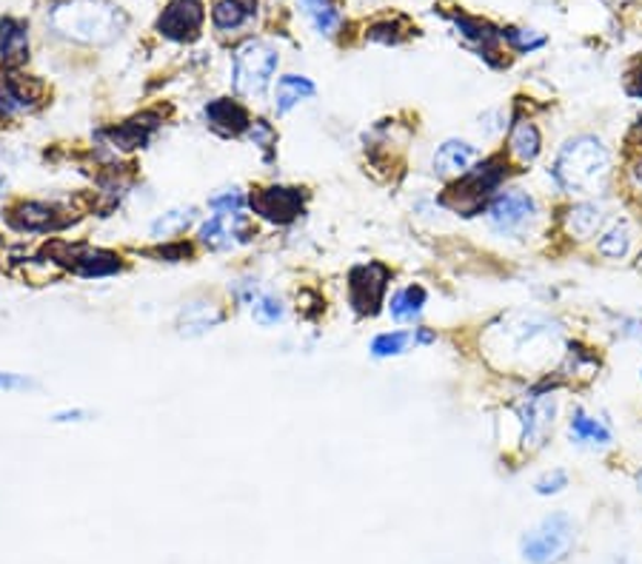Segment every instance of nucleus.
Returning a JSON list of instances; mask_svg holds the SVG:
<instances>
[{"instance_id":"f257e3e1","label":"nucleus","mask_w":642,"mask_h":564,"mask_svg":"<svg viewBox=\"0 0 642 564\" xmlns=\"http://www.w3.org/2000/svg\"><path fill=\"white\" fill-rule=\"evenodd\" d=\"M126 15L112 0H64L49 12V26L83 46L115 44L126 32Z\"/></svg>"},{"instance_id":"f03ea898","label":"nucleus","mask_w":642,"mask_h":564,"mask_svg":"<svg viewBox=\"0 0 642 564\" xmlns=\"http://www.w3.org/2000/svg\"><path fill=\"white\" fill-rule=\"evenodd\" d=\"M557 188L565 194H597L611 177V151L594 135L565 140L551 165Z\"/></svg>"},{"instance_id":"7ed1b4c3","label":"nucleus","mask_w":642,"mask_h":564,"mask_svg":"<svg viewBox=\"0 0 642 564\" xmlns=\"http://www.w3.org/2000/svg\"><path fill=\"white\" fill-rule=\"evenodd\" d=\"M489 339H497L491 350H500L505 365L540 368L560 345V329L537 314H512L503 320V329H491Z\"/></svg>"},{"instance_id":"20e7f679","label":"nucleus","mask_w":642,"mask_h":564,"mask_svg":"<svg viewBox=\"0 0 642 564\" xmlns=\"http://www.w3.org/2000/svg\"><path fill=\"white\" fill-rule=\"evenodd\" d=\"M508 177V165L503 158H485L474 163L462 177L451 180L443 192L440 206L462 217L483 215L494 194L500 192L503 180Z\"/></svg>"},{"instance_id":"39448f33","label":"nucleus","mask_w":642,"mask_h":564,"mask_svg":"<svg viewBox=\"0 0 642 564\" xmlns=\"http://www.w3.org/2000/svg\"><path fill=\"white\" fill-rule=\"evenodd\" d=\"M577 542V528L569 514H551L520 539V556L528 564H563Z\"/></svg>"},{"instance_id":"423d86ee","label":"nucleus","mask_w":642,"mask_h":564,"mask_svg":"<svg viewBox=\"0 0 642 564\" xmlns=\"http://www.w3.org/2000/svg\"><path fill=\"white\" fill-rule=\"evenodd\" d=\"M280 55L275 46L266 41H249L234 51V66H231V87L240 97H261L275 78Z\"/></svg>"},{"instance_id":"0eeeda50","label":"nucleus","mask_w":642,"mask_h":564,"mask_svg":"<svg viewBox=\"0 0 642 564\" xmlns=\"http://www.w3.org/2000/svg\"><path fill=\"white\" fill-rule=\"evenodd\" d=\"M391 272L382 263L354 265L348 272V306L357 316H377L386 302Z\"/></svg>"},{"instance_id":"6e6552de","label":"nucleus","mask_w":642,"mask_h":564,"mask_svg":"<svg viewBox=\"0 0 642 564\" xmlns=\"http://www.w3.org/2000/svg\"><path fill=\"white\" fill-rule=\"evenodd\" d=\"M491 231H497L503 237H517L535 222L537 203L531 194L520 192V188H505V192L494 194V200L485 208Z\"/></svg>"},{"instance_id":"1a4fd4ad","label":"nucleus","mask_w":642,"mask_h":564,"mask_svg":"<svg viewBox=\"0 0 642 564\" xmlns=\"http://www.w3.org/2000/svg\"><path fill=\"white\" fill-rule=\"evenodd\" d=\"M249 206L272 226H291L306 211V194L295 186H266L249 194Z\"/></svg>"},{"instance_id":"9d476101","label":"nucleus","mask_w":642,"mask_h":564,"mask_svg":"<svg viewBox=\"0 0 642 564\" xmlns=\"http://www.w3.org/2000/svg\"><path fill=\"white\" fill-rule=\"evenodd\" d=\"M206 23V3L203 0H169L158 18V32L174 44L197 41Z\"/></svg>"},{"instance_id":"9b49d317","label":"nucleus","mask_w":642,"mask_h":564,"mask_svg":"<svg viewBox=\"0 0 642 564\" xmlns=\"http://www.w3.org/2000/svg\"><path fill=\"white\" fill-rule=\"evenodd\" d=\"M7 220L12 229L26 231V234H55L72 226V217H66L64 208L44 200H18L9 208Z\"/></svg>"},{"instance_id":"f8f14e48","label":"nucleus","mask_w":642,"mask_h":564,"mask_svg":"<svg viewBox=\"0 0 642 564\" xmlns=\"http://www.w3.org/2000/svg\"><path fill=\"white\" fill-rule=\"evenodd\" d=\"M252 240V229L243 211H215L197 231V243L211 251H229Z\"/></svg>"},{"instance_id":"ddd939ff","label":"nucleus","mask_w":642,"mask_h":564,"mask_svg":"<svg viewBox=\"0 0 642 564\" xmlns=\"http://www.w3.org/2000/svg\"><path fill=\"white\" fill-rule=\"evenodd\" d=\"M554 416L557 400L551 393H535V396H528L526 405L520 407L523 445L531 450L542 448L551 430H554Z\"/></svg>"},{"instance_id":"4468645a","label":"nucleus","mask_w":642,"mask_h":564,"mask_svg":"<svg viewBox=\"0 0 642 564\" xmlns=\"http://www.w3.org/2000/svg\"><path fill=\"white\" fill-rule=\"evenodd\" d=\"M66 257H60L58 263H64L72 274L83 279H103L115 277L123 272V257L115 251L106 249H83V245H66Z\"/></svg>"},{"instance_id":"2eb2a0df","label":"nucleus","mask_w":642,"mask_h":564,"mask_svg":"<svg viewBox=\"0 0 642 564\" xmlns=\"http://www.w3.org/2000/svg\"><path fill=\"white\" fill-rule=\"evenodd\" d=\"M203 115H206V126L220 137H243L252 129L249 108L231 97H215L211 103H206Z\"/></svg>"},{"instance_id":"dca6fc26","label":"nucleus","mask_w":642,"mask_h":564,"mask_svg":"<svg viewBox=\"0 0 642 564\" xmlns=\"http://www.w3.org/2000/svg\"><path fill=\"white\" fill-rule=\"evenodd\" d=\"M477 160V149L469 140H446L440 149L434 151V174H440L446 180H457L469 172Z\"/></svg>"},{"instance_id":"f3484780","label":"nucleus","mask_w":642,"mask_h":564,"mask_svg":"<svg viewBox=\"0 0 642 564\" xmlns=\"http://www.w3.org/2000/svg\"><path fill=\"white\" fill-rule=\"evenodd\" d=\"M30 58V26L18 18L0 21V69H12Z\"/></svg>"},{"instance_id":"a211bd4d","label":"nucleus","mask_w":642,"mask_h":564,"mask_svg":"<svg viewBox=\"0 0 642 564\" xmlns=\"http://www.w3.org/2000/svg\"><path fill=\"white\" fill-rule=\"evenodd\" d=\"M455 30L462 41H469L477 51H483V58H491V55H500L497 44L503 41V30H494L491 23L480 21V18H455Z\"/></svg>"},{"instance_id":"6ab92c4d","label":"nucleus","mask_w":642,"mask_h":564,"mask_svg":"<svg viewBox=\"0 0 642 564\" xmlns=\"http://www.w3.org/2000/svg\"><path fill=\"white\" fill-rule=\"evenodd\" d=\"M542 151V135L531 120H517L508 131V158L531 165Z\"/></svg>"},{"instance_id":"aec40b11","label":"nucleus","mask_w":642,"mask_h":564,"mask_svg":"<svg viewBox=\"0 0 642 564\" xmlns=\"http://www.w3.org/2000/svg\"><path fill=\"white\" fill-rule=\"evenodd\" d=\"M318 94V87L303 74H283L275 87V108L277 115H289L291 108L300 106L303 101H311Z\"/></svg>"},{"instance_id":"412c9836","label":"nucleus","mask_w":642,"mask_h":564,"mask_svg":"<svg viewBox=\"0 0 642 564\" xmlns=\"http://www.w3.org/2000/svg\"><path fill=\"white\" fill-rule=\"evenodd\" d=\"M154 129H158V123H149V115H140V117H131V120L112 126V129H108V140H112L117 149L135 151V149H144V146L152 140Z\"/></svg>"},{"instance_id":"4be33fe9","label":"nucleus","mask_w":642,"mask_h":564,"mask_svg":"<svg viewBox=\"0 0 642 564\" xmlns=\"http://www.w3.org/2000/svg\"><path fill=\"white\" fill-rule=\"evenodd\" d=\"M37 106V97L23 80L0 78V117H15L23 112H32Z\"/></svg>"},{"instance_id":"5701e85b","label":"nucleus","mask_w":642,"mask_h":564,"mask_svg":"<svg viewBox=\"0 0 642 564\" xmlns=\"http://www.w3.org/2000/svg\"><path fill=\"white\" fill-rule=\"evenodd\" d=\"M254 3L252 0H215L211 7V23L220 32H234L252 21Z\"/></svg>"},{"instance_id":"b1692460","label":"nucleus","mask_w":642,"mask_h":564,"mask_svg":"<svg viewBox=\"0 0 642 564\" xmlns=\"http://www.w3.org/2000/svg\"><path fill=\"white\" fill-rule=\"evenodd\" d=\"M300 9H303V15L309 18L311 26H314L320 35L332 37L337 35L340 26H343V15H340V9L334 7V0H300Z\"/></svg>"},{"instance_id":"393cba45","label":"nucleus","mask_w":642,"mask_h":564,"mask_svg":"<svg viewBox=\"0 0 642 564\" xmlns=\"http://www.w3.org/2000/svg\"><path fill=\"white\" fill-rule=\"evenodd\" d=\"M569 430L580 445H592V448H606V445H611V430H608L599 419L585 414V411H574V414H571Z\"/></svg>"},{"instance_id":"a878e982","label":"nucleus","mask_w":642,"mask_h":564,"mask_svg":"<svg viewBox=\"0 0 642 564\" xmlns=\"http://www.w3.org/2000/svg\"><path fill=\"white\" fill-rule=\"evenodd\" d=\"M565 231L571 237H577V240H585V237H592L594 231L599 229V222H603V208L597 203H577V206H571L565 211Z\"/></svg>"},{"instance_id":"bb28decb","label":"nucleus","mask_w":642,"mask_h":564,"mask_svg":"<svg viewBox=\"0 0 642 564\" xmlns=\"http://www.w3.org/2000/svg\"><path fill=\"white\" fill-rule=\"evenodd\" d=\"M428 293L423 286H405L400 288L394 297H391V316L398 322H414L420 314H423V306H426Z\"/></svg>"},{"instance_id":"cd10ccee","label":"nucleus","mask_w":642,"mask_h":564,"mask_svg":"<svg viewBox=\"0 0 642 564\" xmlns=\"http://www.w3.org/2000/svg\"><path fill=\"white\" fill-rule=\"evenodd\" d=\"M417 348V339H414V331H386V334H377L371 339V354L377 359L386 357H400L409 348Z\"/></svg>"},{"instance_id":"c85d7f7f","label":"nucleus","mask_w":642,"mask_h":564,"mask_svg":"<svg viewBox=\"0 0 642 564\" xmlns=\"http://www.w3.org/2000/svg\"><path fill=\"white\" fill-rule=\"evenodd\" d=\"M628 245H631V231H628L626 222H611L597 240V251L608 260H620L628 254Z\"/></svg>"},{"instance_id":"c756f323","label":"nucleus","mask_w":642,"mask_h":564,"mask_svg":"<svg viewBox=\"0 0 642 564\" xmlns=\"http://www.w3.org/2000/svg\"><path fill=\"white\" fill-rule=\"evenodd\" d=\"M192 222H195V208H177V211H169L152 222V237L183 234Z\"/></svg>"},{"instance_id":"7c9ffc66","label":"nucleus","mask_w":642,"mask_h":564,"mask_svg":"<svg viewBox=\"0 0 642 564\" xmlns=\"http://www.w3.org/2000/svg\"><path fill=\"white\" fill-rule=\"evenodd\" d=\"M252 316L254 322H261V325H277L283 320V302L277 300L275 293H261V297H254L252 300Z\"/></svg>"},{"instance_id":"2f4dec72","label":"nucleus","mask_w":642,"mask_h":564,"mask_svg":"<svg viewBox=\"0 0 642 564\" xmlns=\"http://www.w3.org/2000/svg\"><path fill=\"white\" fill-rule=\"evenodd\" d=\"M503 41H508V46L523 55L528 51H537L546 46V35H537L535 30H503Z\"/></svg>"},{"instance_id":"473e14b6","label":"nucleus","mask_w":642,"mask_h":564,"mask_svg":"<svg viewBox=\"0 0 642 564\" xmlns=\"http://www.w3.org/2000/svg\"><path fill=\"white\" fill-rule=\"evenodd\" d=\"M245 203H249V197L240 188H226V192L211 197L209 208H215V211H243Z\"/></svg>"},{"instance_id":"72a5a7b5","label":"nucleus","mask_w":642,"mask_h":564,"mask_svg":"<svg viewBox=\"0 0 642 564\" xmlns=\"http://www.w3.org/2000/svg\"><path fill=\"white\" fill-rule=\"evenodd\" d=\"M565 487H569V473L560 471V468H554V471L546 473V476H540L535 482L537 496H554V493L565 491Z\"/></svg>"},{"instance_id":"f704fd0d","label":"nucleus","mask_w":642,"mask_h":564,"mask_svg":"<svg viewBox=\"0 0 642 564\" xmlns=\"http://www.w3.org/2000/svg\"><path fill=\"white\" fill-rule=\"evenodd\" d=\"M249 137H252V143L257 146L261 151L275 149L277 146V131L268 126L266 120H252V129H249Z\"/></svg>"},{"instance_id":"c9c22d12","label":"nucleus","mask_w":642,"mask_h":564,"mask_svg":"<svg viewBox=\"0 0 642 564\" xmlns=\"http://www.w3.org/2000/svg\"><path fill=\"white\" fill-rule=\"evenodd\" d=\"M35 388V382L26 377H18V373L0 371V391H30Z\"/></svg>"},{"instance_id":"e433bc0d","label":"nucleus","mask_w":642,"mask_h":564,"mask_svg":"<svg viewBox=\"0 0 642 564\" xmlns=\"http://www.w3.org/2000/svg\"><path fill=\"white\" fill-rule=\"evenodd\" d=\"M92 419L87 407H64V411H55L51 414V422H58V425H66V422H87Z\"/></svg>"},{"instance_id":"4c0bfd02","label":"nucleus","mask_w":642,"mask_h":564,"mask_svg":"<svg viewBox=\"0 0 642 564\" xmlns=\"http://www.w3.org/2000/svg\"><path fill=\"white\" fill-rule=\"evenodd\" d=\"M626 92L631 94V97H637V101H642V60H637L634 69L628 72Z\"/></svg>"},{"instance_id":"58836bf2","label":"nucleus","mask_w":642,"mask_h":564,"mask_svg":"<svg viewBox=\"0 0 642 564\" xmlns=\"http://www.w3.org/2000/svg\"><path fill=\"white\" fill-rule=\"evenodd\" d=\"M640 485H642V473H640Z\"/></svg>"}]
</instances>
